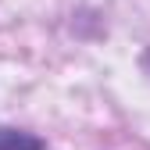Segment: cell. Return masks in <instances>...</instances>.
<instances>
[{"instance_id": "6da1fadb", "label": "cell", "mask_w": 150, "mask_h": 150, "mask_svg": "<svg viewBox=\"0 0 150 150\" xmlns=\"http://www.w3.org/2000/svg\"><path fill=\"white\" fill-rule=\"evenodd\" d=\"M0 150H47V143L36 136V132L0 125Z\"/></svg>"}, {"instance_id": "7a4b0ae2", "label": "cell", "mask_w": 150, "mask_h": 150, "mask_svg": "<svg viewBox=\"0 0 150 150\" xmlns=\"http://www.w3.org/2000/svg\"><path fill=\"white\" fill-rule=\"evenodd\" d=\"M139 64H143V71H150V47H146V54H143V61H139Z\"/></svg>"}]
</instances>
